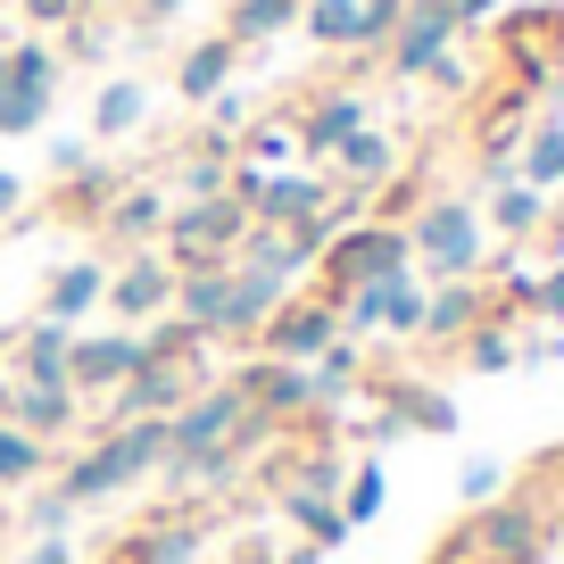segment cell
<instances>
[{
    "instance_id": "cell-23",
    "label": "cell",
    "mask_w": 564,
    "mask_h": 564,
    "mask_svg": "<svg viewBox=\"0 0 564 564\" xmlns=\"http://www.w3.org/2000/svg\"><path fill=\"white\" fill-rule=\"evenodd\" d=\"M117 490H133V481H124V465L108 457V441L75 448V457L58 465V498H67V507H100V498H117Z\"/></svg>"
},
{
    "instance_id": "cell-47",
    "label": "cell",
    "mask_w": 564,
    "mask_h": 564,
    "mask_svg": "<svg viewBox=\"0 0 564 564\" xmlns=\"http://www.w3.org/2000/svg\"><path fill=\"white\" fill-rule=\"evenodd\" d=\"M51 166H58V175H84V166H91V141H51Z\"/></svg>"
},
{
    "instance_id": "cell-46",
    "label": "cell",
    "mask_w": 564,
    "mask_h": 564,
    "mask_svg": "<svg viewBox=\"0 0 564 564\" xmlns=\"http://www.w3.org/2000/svg\"><path fill=\"white\" fill-rule=\"evenodd\" d=\"M18 216H25V175L0 166V225H18Z\"/></svg>"
},
{
    "instance_id": "cell-51",
    "label": "cell",
    "mask_w": 564,
    "mask_h": 564,
    "mask_svg": "<svg viewBox=\"0 0 564 564\" xmlns=\"http://www.w3.org/2000/svg\"><path fill=\"white\" fill-rule=\"evenodd\" d=\"M498 9H507V0H457V25H465V34H474V25H490Z\"/></svg>"
},
{
    "instance_id": "cell-6",
    "label": "cell",
    "mask_w": 564,
    "mask_h": 564,
    "mask_svg": "<svg viewBox=\"0 0 564 564\" xmlns=\"http://www.w3.org/2000/svg\"><path fill=\"white\" fill-rule=\"evenodd\" d=\"M333 340H340V307L324 300V291H291V300L258 324V340H249V349H258V357H282V366H316Z\"/></svg>"
},
{
    "instance_id": "cell-10",
    "label": "cell",
    "mask_w": 564,
    "mask_h": 564,
    "mask_svg": "<svg viewBox=\"0 0 564 564\" xmlns=\"http://www.w3.org/2000/svg\"><path fill=\"white\" fill-rule=\"evenodd\" d=\"M133 366H141V333H133V324H124V333H75L67 382H75V399L91 406V399H108Z\"/></svg>"
},
{
    "instance_id": "cell-3",
    "label": "cell",
    "mask_w": 564,
    "mask_h": 564,
    "mask_svg": "<svg viewBox=\"0 0 564 564\" xmlns=\"http://www.w3.org/2000/svg\"><path fill=\"white\" fill-rule=\"evenodd\" d=\"M406 265H415V249H406V225L357 216V225H340L333 241H324V258H316V291L340 307V291H357V282H382V274H406Z\"/></svg>"
},
{
    "instance_id": "cell-33",
    "label": "cell",
    "mask_w": 564,
    "mask_h": 564,
    "mask_svg": "<svg viewBox=\"0 0 564 564\" xmlns=\"http://www.w3.org/2000/svg\"><path fill=\"white\" fill-rule=\"evenodd\" d=\"M124 183H133V175H117V166L91 159L84 175H67V192H58V216H84V225H100V208L124 192Z\"/></svg>"
},
{
    "instance_id": "cell-24",
    "label": "cell",
    "mask_w": 564,
    "mask_h": 564,
    "mask_svg": "<svg viewBox=\"0 0 564 564\" xmlns=\"http://www.w3.org/2000/svg\"><path fill=\"white\" fill-rule=\"evenodd\" d=\"M481 225L507 232V241H531L540 225H556V208H547V192H531V183L514 175V183H498V192H481Z\"/></svg>"
},
{
    "instance_id": "cell-54",
    "label": "cell",
    "mask_w": 564,
    "mask_h": 564,
    "mask_svg": "<svg viewBox=\"0 0 564 564\" xmlns=\"http://www.w3.org/2000/svg\"><path fill=\"white\" fill-rule=\"evenodd\" d=\"M540 474H547V490H556V498H564V441H556V448H547V465H540Z\"/></svg>"
},
{
    "instance_id": "cell-41",
    "label": "cell",
    "mask_w": 564,
    "mask_h": 564,
    "mask_svg": "<svg viewBox=\"0 0 564 564\" xmlns=\"http://www.w3.org/2000/svg\"><path fill=\"white\" fill-rule=\"evenodd\" d=\"M457 490H465V507H490V498H507V465H498V457H474V465L457 474Z\"/></svg>"
},
{
    "instance_id": "cell-45",
    "label": "cell",
    "mask_w": 564,
    "mask_h": 564,
    "mask_svg": "<svg viewBox=\"0 0 564 564\" xmlns=\"http://www.w3.org/2000/svg\"><path fill=\"white\" fill-rule=\"evenodd\" d=\"M531 316L564 324V265H547V274H540V300H531Z\"/></svg>"
},
{
    "instance_id": "cell-25",
    "label": "cell",
    "mask_w": 564,
    "mask_h": 564,
    "mask_svg": "<svg viewBox=\"0 0 564 564\" xmlns=\"http://www.w3.org/2000/svg\"><path fill=\"white\" fill-rule=\"evenodd\" d=\"M232 133H208L199 150H183L175 159V199H216V192H232Z\"/></svg>"
},
{
    "instance_id": "cell-57",
    "label": "cell",
    "mask_w": 564,
    "mask_h": 564,
    "mask_svg": "<svg viewBox=\"0 0 564 564\" xmlns=\"http://www.w3.org/2000/svg\"><path fill=\"white\" fill-rule=\"evenodd\" d=\"M474 564H481V556H474Z\"/></svg>"
},
{
    "instance_id": "cell-19",
    "label": "cell",
    "mask_w": 564,
    "mask_h": 564,
    "mask_svg": "<svg viewBox=\"0 0 564 564\" xmlns=\"http://www.w3.org/2000/svg\"><path fill=\"white\" fill-rule=\"evenodd\" d=\"M175 316L199 324L208 340H225V316H232V265H183V274H175Z\"/></svg>"
},
{
    "instance_id": "cell-2",
    "label": "cell",
    "mask_w": 564,
    "mask_h": 564,
    "mask_svg": "<svg viewBox=\"0 0 564 564\" xmlns=\"http://www.w3.org/2000/svg\"><path fill=\"white\" fill-rule=\"evenodd\" d=\"M547 547H556V531H547V514L531 498H490L432 547V564H474V556L481 564H540Z\"/></svg>"
},
{
    "instance_id": "cell-22",
    "label": "cell",
    "mask_w": 564,
    "mask_h": 564,
    "mask_svg": "<svg viewBox=\"0 0 564 564\" xmlns=\"http://www.w3.org/2000/svg\"><path fill=\"white\" fill-rule=\"evenodd\" d=\"M150 124V84L141 75H108L100 91H91V141H124Z\"/></svg>"
},
{
    "instance_id": "cell-38",
    "label": "cell",
    "mask_w": 564,
    "mask_h": 564,
    "mask_svg": "<svg viewBox=\"0 0 564 564\" xmlns=\"http://www.w3.org/2000/svg\"><path fill=\"white\" fill-rule=\"evenodd\" d=\"M382 498H390V474H382V465H357V474H349V490H340V523H373V514H382Z\"/></svg>"
},
{
    "instance_id": "cell-8",
    "label": "cell",
    "mask_w": 564,
    "mask_h": 564,
    "mask_svg": "<svg viewBox=\"0 0 564 564\" xmlns=\"http://www.w3.org/2000/svg\"><path fill=\"white\" fill-rule=\"evenodd\" d=\"M241 415H249V399H241V382H199L192 399L175 406V415H166V432H175V448H166V457H208V448H225L232 432H241Z\"/></svg>"
},
{
    "instance_id": "cell-29",
    "label": "cell",
    "mask_w": 564,
    "mask_h": 564,
    "mask_svg": "<svg viewBox=\"0 0 564 564\" xmlns=\"http://www.w3.org/2000/svg\"><path fill=\"white\" fill-rule=\"evenodd\" d=\"M232 159H241V166H265V175H282V166L300 159V124H291V117L249 124V133H232Z\"/></svg>"
},
{
    "instance_id": "cell-27",
    "label": "cell",
    "mask_w": 564,
    "mask_h": 564,
    "mask_svg": "<svg viewBox=\"0 0 564 564\" xmlns=\"http://www.w3.org/2000/svg\"><path fill=\"white\" fill-rule=\"evenodd\" d=\"M307 382H316V406H340V399H357V390H366V349H357V340L340 333L333 349H324L316 366H307Z\"/></svg>"
},
{
    "instance_id": "cell-36",
    "label": "cell",
    "mask_w": 564,
    "mask_h": 564,
    "mask_svg": "<svg viewBox=\"0 0 564 564\" xmlns=\"http://www.w3.org/2000/svg\"><path fill=\"white\" fill-rule=\"evenodd\" d=\"M274 507L291 514V523H300V531H307L316 547H340V540H349V523H340V507H333V498H300V490H274Z\"/></svg>"
},
{
    "instance_id": "cell-44",
    "label": "cell",
    "mask_w": 564,
    "mask_h": 564,
    "mask_svg": "<svg viewBox=\"0 0 564 564\" xmlns=\"http://www.w3.org/2000/svg\"><path fill=\"white\" fill-rule=\"evenodd\" d=\"M423 84H432V91H474V67L448 51V58H432V75H423Z\"/></svg>"
},
{
    "instance_id": "cell-35",
    "label": "cell",
    "mask_w": 564,
    "mask_h": 564,
    "mask_svg": "<svg viewBox=\"0 0 564 564\" xmlns=\"http://www.w3.org/2000/svg\"><path fill=\"white\" fill-rule=\"evenodd\" d=\"M51 108H58L51 84H9V91H0V141L42 133V124H51Z\"/></svg>"
},
{
    "instance_id": "cell-50",
    "label": "cell",
    "mask_w": 564,
    "mask_h": 564,
    "mask_svg": "<svg viewBox=\"0 0 564 564\" xmlns=\"http://www.w3.org/2000/svg\"><path fill=\"white\" fill-rule=\"evenodd\" d=\"M18 564H75V540H34Z\"/></svg>"
},
{
    "instance_id": "cell-1",
    "label": "cell",
    "mask_w": 564,
    "mask_h": 564,
    "mask_svg": "<svg viewBox=\"0 0 564 564\" xmlns=\"http://www.w3.org/2000/svg\"><path fill=\"white\" fill-rule=\"evenodd\" d=\"M406 249H415L423 282H474L490 265L481 192H423V208L406 216Z\"/></svg>"
},
{
    "instance_id": "cell-5",
    "label": "cell",
    "mask_w": 564,
    "mask_h": 564,
    "mask_svg": "<svg viewBox=\"0 0 564 564\" xmlns=\"http://www.w3.org/2000/svg\"><path fill=\"white\" fill-rule=\"evenodd\" d=\"M423 300H432V282L406 265V274H382V282H357V291H340V333H399L415 340L423 333Z\"/></svg>"
},
{
    "instance_id": "cell-16",
    "label": "cell",
    "mask_w": 564,
    "mask_h": 564,
    "mask_svg": "<svg viewBox=\"0 0 564 564\" xmlns=\"http://www.w3.org/2000/svg\"><path fill=\"white\" fill-rule=\"evenodd\" d=\"M9 423H18V432H34V441L51 448V441H67L75 423H84V399H75V382H18Z\"/></svg>"
},
{
    "instance_id": "cell-39",
    "label": "cell",
    "mask_w": 564,
    "mask_h": 564,
    "mask_svg": "<svg viewBox=\"0 0 564 564\" xmlns=\"http://www.w3.org/2000/svg\"><path fill=\"white\" fill-rule=\"evenodd\" d=\"M9 84H51L58 91V51L51 42H9Z\"/></svg>"
},
{
    "instance_id": "cell-15",
    "label": "cell",
    "mask_w": 564,
    "mask_h": 564,
    "mask_svg": "<svg viewBox=\"0 0 564 564\" xmlns=\"http://www.w3.org/2000/svg\"><path fill=\"white\" fill-rule=\"evenodd\" d=\"M166 216H175V192H159V183H124V192L100 208V232L117 249H159Z\"/></svg>"
},
{
    "instance_id": "cell-21",
    "label": "cell",
    "mask_w": 564,
    "mask_h": 564,
    "mask_svg": "<svg viewBox=\"0 0 564 564\" xmlns=\"http://www.w3.org/2000/svg\"><path fill=\"white\" fill-rule=\"evenodd\" d=\"M232 75H241V51H232L225 34H208V42H192V51L175 58V91L192 108H208L216 91H232Z\"/></svg>"
},
{
    "instance_id": "cell-13",
    "label": "cell",
    "mask_w": 564,
    "mask_h": 564,
    "mask_svg": "<svg viewBox=\"0 0 564 564\" xmlns=\"http://www.w3.org/2000/svg\"><path fill=\"white\" fill-rule=\"evenodd\" d=\"M481 316H498V307H490V282H432V300H423V349H457V340L465 333H474V324Z\"/></svg>"
},
{
    "instance_id": "cell-11",
    "label": "cell",
    "mask_w": 564,
    "mask_h": 564,
    "mask_svg": "<svg viewBox=\"0 0 564 564\" xmlns=\"http://www.w3.org/2000/svg\"><path fill=\"white\" fill-rule=\"evenodd\" d=\"M232 382H241V399L258 406L265 423H300L307 406H316V382H307V366H282V357H249Z\"/></svg>"
},
{
    "instance_id": "cell-28",
    "label": "cell",
    "mask_w": 564,
    "mask_h": 564,
    "mask_svg": "<svg viewBox=\"0 0 564 564\" xmlns=\"http://www.w3.org/2000/svg\"><path fill=\"white\" fill-rule=\"evenodd\" d=\"M390 415H399V432H457V399L448 390H432V382H399L390 390Z\"/></svg>"
},
{
    "instance_id": "cell-43",
    "label": "cell",
    "mask_w": 564,
    "mask_h": 564,
    "mask_svg": "<svg viewBox=\"0 0 564 564\" xmlns=\"http://www.w3.org/2000/svg\"><path fill=\"white\" fill-rule=\"evenodd\" d=\"M18 9H25L34 25H75V18L91 9V0H18Z\"/></svg>"
},
{
    "instance_id": "cell-4",
    "label": "cell",
    "mask_w": 564,
    "mask_h": 564,
    "mask_svg": "<svg viewBox=\"0 0 564 564\" xmlns=\"http://www.w3.org/2000/svg\"><path fill=\"white\" fill-rule=\"evenodd\" d=\"M249 225H258V216H249L232 192H216V199H175L159 249L175 258V274H183V265H232V258H241V241H249Z\"/></svg>"
},
{
    "instance_id": "cell-17",
    "label": "cell",
    "mask_w": 564,
    "mask_h": 564,
    "mask_svg": "<svg viewBox=\"0 0 564 564\" xmlns=\"http://www.w3.org/2000/svg\"><path fill=\"white\" fill-rule=\"evenodd\" d=\"M91 307H108V265L100 258L51 265V282H42V316H51V324H84Z\"/></svg>"
},
{
    "instance_id": "cell-37",
    "label": "cell",
    "mask_w": 564,
    "mask_h": 564,
    "mask_svg": "<svg viewBox=\"0 0 564 564\" xmlns=\"http://www.w3.org/2000/svg\"><path fill=\"white\" fill-rule=\"evenodd\" d=\"M241 265H274V274H307L316 258H307V249L291 241L282 225H249V241H241Z\"/></svg>"
},
{
    "instance_id": "cell-56",
    "label": "cell",
    "mask_w": 564,
    "mask_h": 564,
    "mask_svg": "<svg viewBox=\"0 0 564 564\" xmlns=\"http://www.w3.org/2000/svg\"><path fill=\"white\" fill-rule=\"evenodd\" d=\"M390 9H406V0H390Z\"/></svg>"
},
{
    "instance_id": "cell-55",
    "label": "cell",
    "mask_w": 564,
    "mask_h": 564,
    "mask_svg": "<svg viewBox=\"0 0 564 564\" xmlns=\"http://www.w3.org/2000/svg\"><path fill=\"white\" fill-rule=\"evenodd\" d=\"M0 91H9V51H0Z\"/></svg>"
},
{
    "instance_id": "cell-12",
    "label": "cell",
    "mask_w": 564,
    "mask_h": 564,
    "mask_svg": "<svg viewBox=\"0 0 564 564\" xmlns=\"http://www.w3.org/2000/svg\"><path fill=\"white\" fill-rule=\"evenodd\" d=\"M324 175H333V192H382L390 175H399V133H382V124H357L349 141H340L333 159H324Z\"/></svg>"
},
{
    "instance_id": "cell-9",
    "label": "cell",
    "mask_w": 564,
    "mask_h": 564,
    "mask_svg": "<svg viewBox=\"0 0 564 564\" xmlns=\"http://www.w3.org/2000/svg\"><path fill=\"white\" fill-rule=\"evenodd\" d=\"M108 307L124 324L175 316V258L166 249H124V265H108Z\"/></svg>"
},
{
    "instance_id": "cell-32",
    "label": "cell",
    "mask_w": 564,
    "mask_h": 564,
    "mask_svg": "<svg viewBox=\"0 0 564 564\" xmlns=\"http://www.w3.org/2000/svg\"><path fill=\"white\" fill-rule=\"evenodd\" d=\"M457 349H465V366H474V373H507V366H523V340H514V324H507V316H481L474 333L457 340Z\"/></svg>"
},
{
    "instance_id": "cell-42",
    "label": "cell",
    "mask_w": 564,
    "mask_h": 564,
    "mask_svg": "<svg viewBox=\"0 0 564 564\" xmlns=\"http://www.w3.org/2000/svg\"><path fill=\"white\" fill-rule=\"evenodd\" d=\"M540 300V274H523V265H498V307H531Z\"/></svg>"
},
{
    "instance_id": "cell-52",
    "label": "cell",
    "mask_w": 564,
    "mask_h": 564,
    "mask_svg": "<svg viewBox=\"0 0 564 564\" xmlns=\"http://www.w3.org/2000/svg\"><path fill=\"white\" fill-rule=\"evenodd\" d=\"M166 18H183V0H133V25H166Z\"/></svg>"
},
{
    "instance_id": "cell-48",
    "label": "cell",
    "mask_w": 564,
    "mask_h": 564,
    "mask_svg": "<svg viewBox=\"0 0 564 564\" xmlns=\"http://www.w3.org/2000/svg\"><path fill=\"white\" fill-rule=\"evenodd\" d=\"M232 124H241V91H216L208 100V133H232Z\"/></svg>"
},
{
    "instance_id": "cell-53",
    "label": "cell",
    "mask_w": 564,
    "mask_h": 564,
    "mask_svg": "<svg viewBox=\"0 0 564 564\" xmlns=\"http://www.w3.org/2000/svg\"><path fill=\"white\" fill-rule=\"evenodd\" d=\"M523 357H531V366H556L564 340H556V333H531V340H523Z\"/></svg>"
},
{
    "instance_id": "cell-30",
    "label": "cell",
    "mask_w": 564,
    "mask_h": 564,
    "mask_svg": "<svg viewBox=\"0 0 564 564\" xmlns=\"http://www.w3.org/2000/svg\"><path fill=\"white\" fill-rule=\"evenodd\" d=\"M514 175L531 183V192H564V124H531L523 133V159H514Z\"/></svg>"
},
{
    "instance_id": "cell-20",
    "label": "cell",
    "mask_w": 564,
    "mask_h": 564,
    "mask_svg": "<svg viewBox=\"0 0 564 564\" xmlns=\"http://www.w3.org/2000/svg\"><path fill=\"white\" fill-rule=\"evenodd\" d=\"M67 357H75V324H51V316H34L9 340V373L18 382H67Z\"/></svg>"
},
{
    "instance_id": "cell-40",
    "label": "cell",
    "mask_w": 564,
    "mask_h": 564,
    "mask_svg": "<svg viewBox=\"0 0 564 564\" xmlns=\"http://www.w3.org/2000/svg\"><path fill=\"white\" fill-rule=\"evenodd\" d=\"M67 523H75V507L58 498V481H51V490H34V498H25V531H34V540H58Z\"/></svg>"
},
{
    "instance_id": "cell-34",
    "label": "cell",
    "mask_w": 564,
    "mask_h": 564,
    "mask_svg": "<svg viewBox=\"0 0 564 564\" xmlns=\"http://www.w3.org/2000/svg\"><path fill=\"white\" fill-rule=\"evenodd\" d=\"M307 42H324V51H357V25H366V0H307L300 9Z\"/></svg>"
},
{
    "instance_id": "cell-7",
    "label": "cell",
    "mask_w": 564,
    "mask_h": 564,
    "mask_svg": "<svg viewBox=\"0 0 564 564\" xmlns=\"http://www.w3.org/2000/svg\"><path fill=\"white\" fill-rule=\"evenodd\" d=\"M457 0H406V18H399V34L382 42V67L399 75V84H423L432 75V58H448L457 51Z\"/></svg>"
},
{
    "instance_id": "cell-18",
    "label": "cell",
    "mask_w": 564,
    "mask_h": 564,
    "mask_svg": "<svg viewBox=\"0 0 564 564\" xmlns=\"http://www.w3.org/2000/svg\"><path fill=\"white\" fill-rule=\"evenodd\" d=\"M282 300H291V274H274V265H241V258H232V316H225V340H258V324L274 316Z\"/></svg>"
},
{
    "instance_id": "cell-31",
    "label": "cell",
    "mask_w": 564,
    "mask_h": 564,
    "mask_svg": "<svg viewBox=\"0 0 564 564\" xmlns=\"http://www.w3.org/2000/svg\"><path fill=\"white\" fill-rule=\"evenodd\" d=\"M42 474H51V448H42L34 432H18V423L0 415V490H34Z\"/></svg>"
},
{
    "instance_id": "cell-49",
    "label": "cell",
    "mask_w": 564,
    "mask_h": 564,
    "mask_svg": "<svg viewBox=\"0 0 564 564\" xmlns=\"http://www.w3.org/2000/svg\"><path fill=\"white\" fill-rule=\"evenodd\" d=\"M67 42H75V58H100V51H108V25H91V18H75V34H67Z\"/></svg>"
},
{
    "instance_id": "cell-26",
    "label": "cell",
    "mask_w": 564,
    "mask_h": 564,
    "mask_svg": "<svg viewBox=\"0 0 564 564\" xmlns=\"http://www.w3.org/2000/svg\"><path fill=\"white\" fill-rule=\"evenodd\" d=\"M300 9H307V0H232V9H225V42H232V51H258V42H274V34L300 25Z\"/></svg>"
},
{
    "instance_id": "cell-14",
    "label": "cell",
    "mask_w": 564,
    "mask_h": 564,
    "mask_svg": "<svg viewBox=\"0 0 564 564\" xmlns=\"http://www.w3.org/2000/svg\"><path fill=\"white\" fill-rule=\"evenodd\" d=\"M291 124H300V150L324 166V159L340 150V141H349L357 124H366V91H357V84H324V91H316V100H307Z\"/></svg>"
}]
</instances>
